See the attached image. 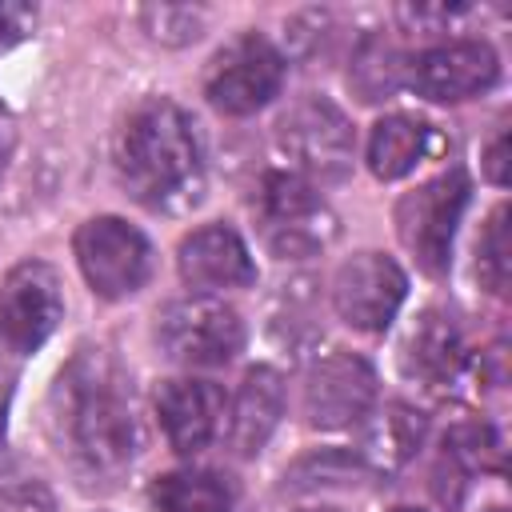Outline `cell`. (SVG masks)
Here are the masks:
<instances>
[{
	"instance_id": "obj_1",
	"label": "cell",
	"mask_w": 512,
	"mask_h": 512,
	"mask_svg": "<svg viewBox=\"0 0 512 512\" xmlns=\"http://www.w3.org/2000/svg\"><path fill=\"white\" fill-rule=\"evenodd\" d=\"M56 452L84 488H116L140 448L132 380L108 348L80 344L48 392Z\"/></svg>"
},
{
	"instance_id": "obj_2",
	"label": "cell",
	"mask_w": 512,
	"mask_h": 512,
	"mask_svg": "<svg viewBox=\"0 0 512 512\" xmlns=\"http://www.w3.org/2000/svg\"><path fill=\"white\" fill-rule=\"evenodd\" d=\"M116 172L148 212H184L204 196V148L192 116L168 100H140L116 132Z\"/></svg>"
},
{
	"instance_id": "obj_3",
	"label": "cell",
	"mask_w": 512,
	"mask_h": 512,
	"mask_svg": "<svg viewBox=\"0 0 512 512\" xmlns=\"http://www.w3.org/2000/svg\"><path fill=\"white\" fill-rule=\"evenodd\" d=\"M256 216H260L264 244L280 260L316 256L336 236V220H332L328 204L320 200L316 184H308L296 172H268L264 176V184L256 192Z\"/></svg>"
},
{
	"instance_id": "obj_4",
	"label": "cell",
	"mask_w": 512,
	"mask_h": 512,
	"mask_svg": "<svg viewBox=\"0 0 512 512\" xmlns=\"http://www.w3.org/2000/svg\"><path fill=\"white\" fill-rule=\"evenodd\" d=\"M156 344L180 368H220L244 348V320L220 296H184L156 316Z\"/></svg>"
},
{
	"instance_id": "obj_5",
	"label": "cell",
	"mask_w": 512,
	"mask_h": 512,
	"mask_svg": "<svg viewBox=\"0 0 512 512\" xmlns=\"http://www.w3.org/2000/svg\"><path fill=\"white\" fill-rule=\"evenodd\" d=\"M472 184L460 168L440 172L432 180H424L420 188L404 192L396 200V232L400 244L416 256V264L432 276L448 272L452 264V240H456V224L468 208Z\"/></svg>"
},
{
	"instance_id": "obj_6",
	"label": "cell",
	"mask_w": 512,
	"mask_h": 512,
	"mask_svg": "<svg viewBox=\"0 0 512 512\" xmlns=\"http://www.w3.org/2000/svg\"><path fill=\"white\" fill-rule=\"evenodd\" d=\"M76 264L100 300H128L152 276L148 236L120 216H92L72 236Z\"/></svg>"
},
{
	"instance_id": "obj_7",
	"label": "cell",
	"mask_w": 512,
	"mask_h": 512,
	"mask_svg": "<svg viewBox=\"0 0 512 512\" xmlns=\"http://www.w3.org/2000/svg\"><path fill=\"white\" fill-rule=\"evenodd\" d=\"M284 72V52L268 36L244 32L212 56L204 72V96L224 116H252L280 96Z\"/></svg>"
},
{
	"instance_id": "obj_8",
	"label": "cell",
	"mask_w": 512,
	"mask_h": 512,
	"mask_svg": "<svg viewBox=\"0 0 512 512\" xmlns=\"http://www.w3.org/2000/svg\"><path fill=\"white\" fill-rule=\"evenodd\" d=\"M276 140L284 148V156L296 164V176H304L308 184H336L352 172V152H356V136L348 116L328 100V96H304L296 100L280 124H276Z\"/></svg>"
},
{
	"instance_id": "obj_9",
	"label": "cell",
	"mask_w": 512,
	"mask_h": 512,
	"mask_svg": "<svg viewBox=\"0 0 512 512\" xmlns=\"http://www.w3.org/2000/svg\"><path fill=\"white\" fill-rule=\"evenodd\" d=\"M64 320V292L60 276L44 260H20L0 280V340L28 356L36 352Z\"/></svg>"
},
{
	"instance_id": "obj_10",
	"label": "cell",
	"mask_w": 512,
	"mask_h": 512,
	"mask_svg": "<svg viewBox=\"0 0 512 512\" xmlns=\"http://www.w3.org/2000/svg\"><path fill=\"white\" fill-rule=\"evenodd\" d=\"M408 296L404 268L384 252H356L332 276V308L356 332H384Z\"/></svg>"
},
{
	"instance_id": "obj_11",
	"label": "cell",
	"mask_w": 512,
	"mask_h": 512,
	"mask_svg": "<svg viewBox=\"0 0 512 512\" xmlns=\"http://www.w3.org/2000/svg\"><path fill=\"white\" fill-rule=\"evenodd\" d=\"M376 404V372L356 352H328L304 376V420L312 428H352Z\"/></svg>"
},
{
	"instance_id": "obj_12",
	"label": "cell",
	"mask_w": 512,
	"mask_h": 512,
	"mask_svg": "<svg viewBox=\"0 0 512 512\" xmlns=\"http://www.w3.org/2000/svg\"><path fill=\"white\" fill-rule=\"evenodd\" d=\"M500 80V60L484 40H444L412 60L408 84L436 104L484 96Z\"/></svg>"
},
{
	"instance_id": "obj_13",
	"label": "cell",
	"mask_w": 512,
	"mask_h": 512,
	"mask_svg": "<svg viewBox=\"0 0 512 512\" xmlns=\"http://www.w3.org/2000/svg\"><path fill=\"white\" fill-rule=\"evenodd\" d=\"M176 268L196 296H212L220 288H248L256 280V260L244 236L228 224H204L188 232L176 248Z\"/></svg>"
},
{
	"instance_id": "obj_14",
	"label": "cell",
	"mask_w": 512,
	"mask_h": 512,
	"mask_svg": "<svg viewBox=\"0 0 512 512\" xmlns=\"http://www.w3.org/2000/svg\"><path fill=\"white\" fill-rule=\"evenodd\" d=\"M156 416L172 452L196 456L224 428V392L212 380H168L156 392Z\"/></svg>"
},
{
	"instance_id": "obj_15",
	"label": "cell",
	"mask_w": 512,
	"mask_h": 512,
	"mask_svg": "<svg viewBox=\"0 0 512 512\" xmlns=\"http://www.w3.org/2000/svg\"><path fill=\"white\" fill-rule=\"evenodd\" d=\"M284 416V376L276 368H252L228 412V440L240 456H256Z\"/></svg>"
},
{
	"instance_id": "obj_16",
	"label": "cell",
	"mask_w": 512,
	"mask_h": 512,
	"mask_svg": "<svg viewBox=\"0 0 512 512\" xmlns=\"http://www.w3.org/2000/svg\"><path fill=\"white\" fill-rule=\"evenodd\" d=\"M460 360H464L460 328L452 324L448 312L428 308L404 340V372L428 384H448L460 372Z\"/></svg>"
},
{
	"instance_id": "obj_17",
	"label": "cell",
	"mask_w": 512,
	"mask_h": 512,
	"mask_svg": "<svg viewBox=\"0 0 512 512\" xmlns=\"http://www.w3.org/2000/svg\"><path fill=\"white\" fill-rule=\"evenodd\" d=\"M428 144H432V128L424 120L392 112V116H380L372 124L364 160H368L376 180H400V176H408L424 160Z\"/></svg>"
},
{
	"instance_id": "obj_18",
	"label": "cell",
	"mask_w": 512,
	"mask_h": 512,
	"mask_svg": "<svg viewBox=\"0 0 512 512\" xmlns=\"http://www.w3.org/2000/svg\"><path fill=\"white\" fill-rule=\"evenodd\" d=\"M152 512H232V488L204 468H176L152 480Z\"/></svg>"
},
{
	"instance_id": "obj_19",
	"label": "cell",
	"mask_w": 512,
	"mask_h": 512,
	"mask_svg": "<svg viewBox=\"0 0 512 512\" xmlns=\"http://www.w3.org/2000/svg\"><path fill=\"white\" fill-rule=\"evenodd\" d=\"M400 56L388 40L380 36H368L356 56H352V68H348V84H356L360 100H384L388 92L400 88Z\"/></svg>"
},
{
	"instance_id": "obj_20",
	"label": "cell",
	"mask_w": 512,
	"mask_h": 512,
	"mask_svg": "<svg viewBox=\"0 0 512 512\" xmlns=\"http://www.w3.org/2000/svg\"><path fill=\"white\" fill-rule=\"evenodd\" d=\"M476 252H480L476 256V272H480L484 288L500 296L508 288V268H512V260H508V208L504 204L488 216V228H484Z\"/></svg>"
},
{
	"instance_id": "obj_21",
	"label": "cell",
	"mask_w": 512,
	"mask_h": 512,
	"mask_svg": "<svg viewBox=\"0 0 512 512\" xmlns=\"http://www.w3.org/2000/svg\"><path fill=\"white\" fill-rule=\"evenodd\" d=\"M140 24H144V32H148L152 40L180 48V44H192V40L200 36L204 12L180 8V4H152V8H140Z\"/></svg>"
},
{
	"instance_id": "obj_22",
	"label": "cell",
	"mask_w": 512,
	"mask_h": 512,
	"mask_svg": "<svg viewBox=\"0 0 512 512\" xmlns=\"http://www.w3.org/2000/svg\"><path fill=\"white\" fill-rule=\"evenodd\" d=\"M420 412H408L404 404H392L388 408V416H384V424L376 428V436L368 440L380 456H384V464H400L404 456H412V448L420 444V420H416Z\"/></svg>"
},
{
	"instance_id": "obj_23",
	"label": "cell",
	"mask_w": 512,
	"mask_h": 512,
	"mask_svg": "<svg viewBox=\"0 0 512 512\" xmlns=\"http://www.w3.org/2000/svg\"><path fill=\"white\" fill-rule=\"evenodd\" d=\"M36 24V8L16 4V0H0V52L12 48L16 40H24Z\"/></svg>"
},
{
	"instance_id": "obj_24",
	"label": "cell",
	"mask_w": 512,
	"mask_h": 512,
	"mask_svg": "<svg viewBox=\"0 0 512 512\" xmlns=\"http://www.w3.org/2000/svg\"><path fill=\"white\" fill-rule=\"evenodd\" d=\"M0 512H52V500L44 488H12L0 496Z\"/></svg>"
},
{
	"instance_id": "obj_25",
	"label": "cell",
	"mask_w": 512,
	"mask_h": 512,
	"mask_svg": "<svg viewBox=\"0 0 512 512\" xmlns=\"http://www.w3.org/2000/svg\"><path fill=\"white\" fill-rule=\"evenodd\" d=\"M484 172H488V180L492 184H508V136L500 132L492 144H488V152H484Z\"/></svg>"
},
{
	"instance_id": "obj_26",
	"label": "cell",
	"mask_w": 512,
	"mask_h": 512,
	"mask_svg": "<svg viewBox=\"0 0 512 512\" xmlns=\"http://www.w3.org/2000/svg\"><path fill=\"white\" fill-rule=\"evenodd\" d=\"M8 148H12V120H8V112L0 108V176H4V168H8Z\"/></svg>"
},
{
	"instance_id": "obj_27",
	"label": "cell",
	"mask_w": 512,
	"mask_h": 512,
	"mask_svg": "<svg viewBox=\"0 0 512 512\" xmlns=\"http://www.w3.org/2000/svg\"><path fill=\"white\" fill-rule=\"evenodd\" d=\"M304 512H336V508H304Z\"/></svg>"
},
{
	"instance_id": "obj_28",
	"label": "cell",
	"mask_w": 512,
	"mask_h": 512,
	"mask_svg": "<svg viewBox=\"0 0 512 512\" xmlns=\"http://www.w3.org/2000/svg\"><path fill=\"white\" fill-rule=\"evenodd\" d=\"M392 512H420V508H392Z\"/></svg>"
},
{
	"instance_id": "obj_29",
	"label": "cell",
	"mask_w": 512,
	"mask_h": 512,
	"mask_svg": "<svg viewBox=\"0 0 512 512\" xmlns=\"http://www.w3.org/2000/svg\"><path fill=\"white\" fill-rule=\"evenodd\" d=\"M0 436H4V416H0Z\"/></svg>"
}]
</instances>
